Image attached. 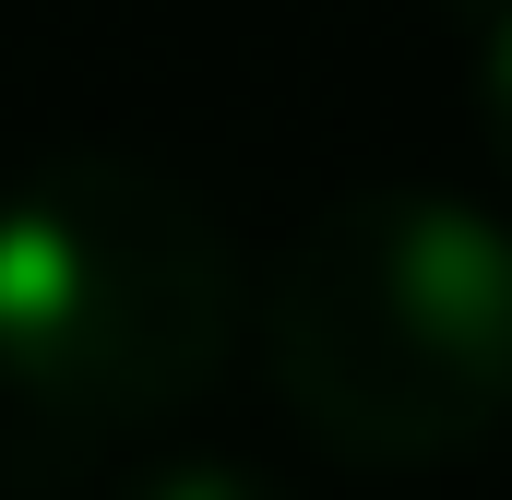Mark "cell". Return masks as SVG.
Instances as JSON below:
<instances>
[{"label": "cell", "mask_w": 512, "mask_h": 500, "mask_svg": "<svg viewBox=\"0 0 512 500\" xmlns=\"http://www.w3.org/2000/svg\"><path fill=\"white\" fill-rule=\"evenodd\" d=\"M239 346V250L155 155H36L0 179V405L108 453L167 429Z\"/></svg>", "instance_id": "obj_1"}, {"label": "cell", "mask_w": 512, "mask_h": 500, "mask_svg": "<svg viewBox=\"0 0 512 500\" xmlns=\"http://www.w3.org/2000/svg\"><path fill=\"white\" fill-rule=\"evenodd\" d=\"M262 370L346 465H453L512 417V227L453 191L322 203L274 298Z\"/></svg>", "instance_id": "obj_2"}, {"label": "cell", "mask_w": 512, "mask_h": 500, "mask_svg": "<svg viewBox=\"0 0 512 500\" xmlns=\"http://www.w3.org/2000/svg\"><path fill=\"white\" fill-rule=\"evenodd\" d=\"M465 108L489 131V167L512 191V0H477V36H465Z\"/></svg>", "instance_id": "obj_3"}, {"label": "cell", "mask_w": 512, "mask_h": 500, "mask_svg": "<svg viewBox=\"0 0 512 500\" xmlns=\"http://www.w3.org/2000/svg\"><path fill=\"white\" fill-rule=\"evenodd\" d=\"M120 500H286L262 465H227V453H167V465H143Z\"/></svg>", "instance_id": "obj_4"}]
</instances>
